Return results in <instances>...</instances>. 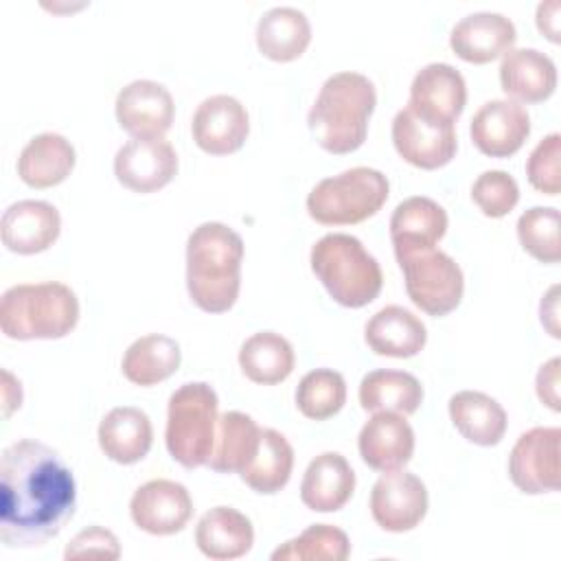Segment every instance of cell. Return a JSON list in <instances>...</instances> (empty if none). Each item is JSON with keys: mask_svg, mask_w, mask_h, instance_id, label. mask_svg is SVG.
Returning a JSON list of instances; mask_svg holds the SVG:
<instances>
[{"mask_svg": "<svg viewBox=\"0 0 561 561\" xmlns=\"http://www.w3.org/2000/svg\"><path fill=\"white\" fill-rule=\"evenodd\" d=\"M118 125L134 138H162L175 114L171 92L151 79L127 83L114 103Z\"/></svg>", "mask_w": 561, "mask_h": 561, "instance_id": "obj_14", "label": "cell"}, {"mask_svg": "<svg viewBox=\"0 0 561 561\" xmlns=\"http://www.w3.org/2000/svg\"><path fill=\"white\" fill-rule=\"evenodd\" d=\"M375 105L377 92L368 77L335 72L322 83L307 114L309 131L329 153H351L366 140Z\"/></svg>", "mask_w": 561, "mask_h": 561, "instance_id": "obj_3", "label": "cell"}, {"mask_svg": "<svg viewBox=\"0 0 561 561\" xmlns=\"http://www.w3.org/2000/svg\"><path fill=\"white\" fill-rule=\"evenodd\" d=\"M528 182L546 195H559L561 191V136L548 134L537 142L526 162Z\"/></svg>", "mask_w": 561, "mask_h": 561, "instance_id": "obj_39", "label": "cell"}, {"mask_svg": "<svg viewBox=\"0 0 561 561\" xmlns=\"http://www.w3.org/2000/svg\"><path fill=\"white\" fill-rule=\"evenodd\" d=\"M346 403V381L333 368L309 370L296 388L298 410L313 421H324L337 414Z\"/></svg>", "mask_w": 561, "mask_h": 561, "instance_id": "obj_36", "label": "cell"}, {"mask_svg": "<svg viewBox=\"0 0 561 561\" xmlns=\"http://www.w3.org/2000/svg\"><path fill=\"white\" fill-rule=\"evenodd\" d=\"M191 131L202 151L228 156L243 147L250 131V118L239 99L230 94H213L197 105Z\"/></svg>", "mask_w": 561, "mask_h": 561, "instance_id": "obj_15", "label": "cell"}, {"mask_svg": "<svg viewBox=\"0 0 561 561\" xmlns=\"http://www.w3.org/2000/svg\"><path fill=\"white\" fill-rule=\"evenodd\" d=\"M471 197L486 217L497 219L515 208V204L519 202V186L511 173L491 169L476 178L471 186Z\"/></svg>", "mask_w": 561, "mask_h": 561, "instance_id": "obj_38", "label": "cell"}, {"mask_svg": "<svg viewBox=\"0 0 561 561\" xmlns=\"http://www.w3.org/2000/svg\"><path fill=\"white\" fill-rule=\"evenodd\" d=\"M517 39L515 24L493 11H476L460 18L451 33V50L469 64H489L497 57H504Z\"/></svg>", "mask_w": 561, "mask_h": 561, "instance_id": "obj_17", "label": "cell"}, {"mask_svg": "<svg viewBox=\"0 0 561 561\" xmlns=\"http://www.w3.org/2000/svg\"><path fill=\"white\" fill-rule=\"evenodd\" d=\"M397 261L403 272L405 291L421 311L440 318L460 305L465 276L449 254L432 248Z\"/></svg>", "mask_w": 561, "mask_h": 561, "instance_id": "obj_8", "label": "cell"}, {"mask_svg": "<svg viewBox=\"0 0 561 561\" xmlns=\"http://www.w3.org/2000/svg\"><path fill=\"white\" fill-rule=\"evenodd\" d=\"M75 160V147L66 136L44 131L24 145L18 158V175L33 188H48L70 175Z\"/></svg>", "mask_w": 561, "mask_h": 561, "instance_id": "obj_27", "label": "cell"}, {"mask_svg": "<svg viewBox=\"0 0 561 561\" xmlns=\"http://www.w3.org/2000/svg\"><path fill=\"white\" fill-rule=\"evenodd\" d=\"M61 232L59 210L44 199H20L2 213L0 234L7 250L37 254L48 250Z\"/></svg>", "mask_w": 561, "mask_h": 561, "instance_id": "obj_18", "label": "cell"}, {"mask_svg": "<svg viewBox=\"0 0 561 561\" xmlns=\"http://www.w3.org/2000/svg\"><path fill=\"white\" fill-rule=\"evenodd\" d=\"M473 145L491 158H508L522 149L530 134V116L511 99H493L480 105L469 127Z\"/></svg>", "mask_w": 561, "mask_h": 561, "instance_id": "obj_16", "label": "cell"}, {"mask_svg": "<svg viewBox=\"0 0 561 561\" xmlns=\"http://www.w3.org/2000/svg\"><path fill=\"white\" fill-rule=\"evenodd\" d=\"M217 392L206 381L182 383L167 408L164 443L173 460L193 469L208 462L217 432Z\"/></svg>", "mask_w": 561, "mask_h": 561, "instance_id": "obj_6", "label": "cell"}, {"mask_svg": "<svg viewBox=\"0 0 561 561\" xmlns=\"http://www.w3.org/2000/svg\"><path fill=\"white\" fill-rule=\"evenodd\" d=\"M449 419L454 427L473 445L491 447L504 438L506 412L489 394L460 390L449 399Z\"/></svg>", "mask_w": 561, "mask_h": 561, "instance_id": "obj_30", "label": "cell"}, {"mask_svg": "<svg viewBox=\"0 0 561 561\" xmlns=\"http://www.w3.org/2000/svg\"><path fill=\"white\" fill-rule=\"evenodd\" d=\"M392 142L397 153L425 171L445 167L456 153L454 123L436 121L412 105L399 110L392 118Z\"/></svg>", "mask_w": 561, "mask_h": 561, "instance_id": "obj_9", "label": "cell"}, {"mask_svg": "<svg viewBox=\"0 0 561 561\" xmlns=\"http://www.w3.org/2000/svg\"><path fill=\"white\" fill-rule=\"evenodd\" d=\"M153 443V427L140 408H112L99 423V445L103 454L118 465L142 460Z\"/></svg>", "mask_w": 561, "mask_h": 561, "instance_id": "obj_24", "label": "cell"}, {"mask_svg": "<svg viewBox=\"0 0 561 561\" xmlns=\"http://www.w3.org/2000/svg\"><path fill=\"white\" fill-rule=\"evenodd\" d=\"M557 294H559V287L552 285L548 289V294L541 298V305H539V313H541V324L548 329V333L552 337H559V300H557Z\"/></svg>", "mask_w": 561, "mask_h": 561, "instance_id": "obj_43", "label": "cell"}, {"mask_svg": "<svg viewBox=\"0 0 561 561\" xmlns=\"http://www.w3.org/2000/svg\"><path fill=\"white\" fill-rule=\"evenodd\" d=\"M559 210L552 206H533L517 219V237L522 248L541 263H557L561 259L559 241Z\"/></svg>", "mask_w": 561, "mask_h": 561, "instance_id": "obj_37", "label": "cell"}, {"mask_svg": "<svg viewBox=\"0 0 561 561\" xmlns=\"http://www.w3.org/2000/svg\"><path fill=\"white\" fill-rule=\"evenodd\" d=\"M559 11H561L559 0L539 2V7H537V28L554 44H559V39H561V35H559Z\"/></svg>", "mask_w": 561, "mask_h": 561, "instance_id": "obj_42", "label": "cell"}, {"mask_svg": "<svg viewBox=\"0 0 561 561\" xmlns=\"http://www.w3.org/2000/svg\"><path fill=\"white\" fill-rule=\"evenodd\" d=\"M243 239L221 221L199 224L186 241V289L208 313L228 311L241 287Z\"/></svg>", "mask_w": 561, "mask_h": 561, "instance_id": "obj_2", "label": "cell"}, {"mask_svg": "<svg viewBox=\"0 0 561 561\" xmlns=\"http://www.w3.org/2000/svg\"><path fill=\"white\" fill-rule=\"evenodd\" d=\"M118 559L121 546L112 530L103 526H90L81 533H77L70 543L64 550V559Z\"/></svg>", "mask_w": 561, "mask_h": 561, "instance_id": "obj_40", "label": "cell"}, {"mask_svg": "<svg viewBox=\"0 0 561 561\" xmlns=\"http://www.w3.org/2000/svg\"><path fill=\"white\" fill-rule=\"evenodd\" d=\"M357 449L375 471L403 469L414 454V430L403 414L375 412L359 430Z\"/></svg>", "mask_w": 561, "mask_h": 561, "instance_id": "obj_19", "label": "cell"}, {"mask_svg": "<svg viewBox=\"0 0 561 561\" xmlns=\"http://www.w3.org/2000/svg\"><path fill=\"white\" fill-rule=\"evenodd\" d=\"M559 366H561V359L559 357H552L548 359L539 373H537V381H535V388H537V397L541 399V403H546L550 410L559 412L561 410V399H559Z\"/></svg>", "mask_w": 561, "mask_h": 561, "instance_id": "obj_41", "label": "cell"}, {"mask_svg": "<svg viewBox=\"0 0 561 561\" xmlns=\"http://www.w3.org/2000/svg\"><path fill=\"white\" fill-rule=\"evenodd\" d=\"M291 469H294V449L289 440L280 432L272 427H263L259 451L239 476L252 491L272 495V493H278L289 482Z\"/></svg>", "mask_w": 561, "mask_h": 561, "instance_id": "obj_34", "label": "cell"}, {"mask_svg": "<svg viewBox=\"0 0 561 561\" xmlns=\"http://www.w3.org/2000/svg\"><path fill=\"white\" fill-rule=\"evenodd\" d=\"M195 543L208 559H239L250 552L254 543V528L252 522L237 508L215 506L199 517Z\"/></svg>", "mask_w": 561, "mask_h": 561, "instance_id": "obj_25", "label": "cell"}, {"mask_svg": "<svg viewBox=\"0 0 561 561\" xmlns=\"http://www.w3.org/2000/svg\"><path fill=\"white\" fill-rule=\"evenodd\" d=\"M467 103V83L465 77L449 64L434 61L423 66L410 85V101L414 110L421 114L456 123Z\"/></svg>", "mask_w": 561, "mask_h": 561, "instance_id": "obj_21", "label": "cell"}, {"mask_svg": "<svg viewBox=\"0 0 561 561\" xmlns=\"http://www.w3.org/2000/svg\"><path fill=\"white\" fill-rule=\"evenodd\" d=\"M388 178L370 167H353L320 180L307 195V213L324 226H348L373 217L388 199Z\"/></svg>", "mask_w": 561, "mask_h": 561, "instance_id": "obj_7", "label": "cell"}, {"mask_svg": "<svg viewBox=\"0 0 561 561\" xmlns=\"http://www.w3.org/2000/svg\"><path fill=\"white\" fill-rule=\"evenodd\" d=\"M364 340L377 355L412 357L425 346L427 331L410 309L388 305L366 322Z\"/></svg>", "mask_w": 561, "mask_h": 561, "instance_id": "obj_26", "label": "cell"}, {"mask_svg": "<svg viewBox=\"0 0 561 561\" xmlns=\"http://www.w3.org/2000/svg\"><path fill=\"white\" fill-rule=\"evenodd\" d=\"M311 42V24L296 7H272L256 22V46L272 61H291Z\"/></svg>", "mask_w": 561, "mask_h": 561, "instance_id": "obj_29", "label": "cell"}, {"mask_svg": "<svg viewBox=\"0 0 561 561\" xmlns=\"http://www.w3.org/2000/svg\"><path fill=\"white\" fill-rule=\"evenodd\" d=\"M370 513L377 526L388 533L416 528L427 513V489L423 480L403 469L383 471L370 491Z\"/></svg>", "mask_w": 561, "mask_h": 561, "instance_id": "obj_11", "label": "cell"}, {"mask_svg": "<svg viewBox=\"0 0 561 561\" xmlns=\"http://www.w3.org/2000/svg\"><path fill=\"white\" fill-rule=\"evenodd\" d=\"M77 322L79 300L64 283H22L2 294L0 329L11 340H57Z\"/></svg>", "mask_w": 561, "mask_h": 561, "instance_id": "obj_4", "label": "cell"}, {"mask_svg": "<svg viewBox=\"0 0 561 561\" xmlns=\"http://www.w3.org/2000/svg\"><path fill=\"white\" fill-rule=\"evenodd\" d=\"M355 491V471L337 451H322L316 456L302 476L300 500L307 508L318 513L340 511Z\"/></svg>", "mask_w": 561, "mask_h": 561, "instance_id": "obj_22", "label": "cell"}, {"mask_svg": "<svg viewBox=\"0 0 561 561\" xmlns=\"http://www.w3.org/2000/svg\"><path fill=\"white\" fill-rule=\"evenodd\" d=\"M261 430L263 427L243 412H224L217 419L215 445L206 465L217 473H241L259 451Z\"/></svg>", "mask_w": 561, "mask_h": 561, "instance_id": "obj_28", "label": "cell"}, {"mask_svg": "<svg viewBox=\"0 0 561 561\" xmlns=\"http://www.w3.org/2000/svg\"><path fill=\"white\" fill-rule=\"evenodd\" d=\"M311 270L329 296L351 309L373 302L383 285L377 259L357 237L344 232L324 234L313 243Z\"/></svg>", "mask_w": 561, "mask_h": 561, "instance_id": "obj_5", "label": "cell"}, {"mask_svg": "<svg viewBox=\"0 0 561 561\" xmlns=\"http://www.w3.org/2000/svg\"><path fill=\"white\" fill-rule=\"evenodd\" d=\"M294 348L287 337L274 331L250 335L239 348V366L243 375L263 386H274L287 379L294 370Z\"/></svg>", "mask_w": 561, "mask_h": 561, "instance_id": "obj_33", "label": "cell"}, {"mask_svg": "<svg viewBox=\"0 0 561 561\" xmlns=\"http://www.w3.org/2000/svg\"><path fill=\"white\" fill-rule=\"evenodd\" d=\"M559 427H533L515 440L508 476L522 493L539 495L559 489Z\"/></svg>", "mask_w": 561, "mask_h": 561, "instance_id": "obj_10", "label": "cell"}, {"mask_svg": "<svg viewBox=\"0 0 561 561\" xmlns=\"http://www.w3.org/2000/svg\"><path fill=\"white\" fill-rule=\"evenodd\" d=\"M500 85L515 103L546 101L557 88V66L537 48H511L500 64Z\"/></svg>", "mask_w": 561, "mask_h": 561, "instance_id": "obj_23", "label": "cell"}, {"mask_svg": "<svg viewBox=\"0 0 561 561\" xmlns=\"http://www.w3.org/2000/svg\"><path fill=\"white\" fill-rule=\"evenodd\" d=\"M77 484L57 449L22 438L0 458V539L7 548H35L72 519Z\"/></svg>", "mask_w": 561, "mask_h": 561, "instance_id": "obj_1", "label": "cell"}, {"mask_svg": "<svg viewBox=\"0 0 561 561\" xmlns=\"http://www.w3.org/2000/svg\"><path fill=\"white\" fill-rule=\"evenodd\" d=\"M421 401L423 386L405 370L379 368L359 381V403L366 412H397L405 416L416 412Z\"/></svg>", "mask_w": 561, "mask_h": 561, "instance_id": "obj_31", "label": "cell"}, {"mask_svg": "<svg viewBox=\"0 0 561 561\" xmlns=\"http://www.w3.org/2000/svg\"><path fill=\"white\" fill-rule=\"evenodd\" d=\"M351 554V541L344 530L331 524H313L298 537L285 541L272 552V561H344Z\"/></svg>", "mask_w": 561, "mask_h": 561, "instance_id": "obj_35", "label": "cell"}, {"mask_svg": "<svg viewBox=\"0 0 561 561\" xmlns=\"http://www.w3.org/2000/svg\"><path fill=\"white\" fill-rule=\"evenodd\" d=\"M182 362L180 344L160 333H149L134 340L121 362L123 375L136 386H156L171 377Z\"/></svg>", "mask_w": 561, "mask_h": 561, "instance_id": "obj_32", "label": "cell"}, {"mask_svg": "<svg viewBox=\"0 0 561 561\" xmlns=\"http://www.w3.org/2000/svg\"><path fill=\"white\" fill-rule=\"evenodd\" d=\"M129 515L134 524L149 535H173L188 524L193 515V500L184 484L158 478L134 491L129 500Z\"/></svg>", "mask_w": 561, "mask_h": 561, "instance_id": "obj_13", "label": "cell"}, {"mask_svg": "<svg viewBox=\"0 0 561 561\" xmlns=\"http://www.w3.org/2000/svg\"><path fill=\"white\" fill-rule=\"evenodd\" d=\"M2 379H4V416H9L15 408L22 405V386L18 379H13L9 370H2Z\"/></svg>", "mask_w": 561, "mask_h": 561, "instance_id": "obj_44", "label": "cell"}, {"mask_svg": "<svg viewBox=\"0 0 561 561\" xmlns=\"http://www.w3.org/2000/svg\"><path fill=\"white\" fill-rule=\"evenodd\" d=\"M447 232L445 208L425 195H414L397 204L390 217V239L397 259L432 250Z\"/></svg>", "mask_w": 561, "mask_h": 561, "instance_id": "obj_20", "label": "cell"}, {"mask_svg": "<svg viewBox=\"0 0 561 561\" xmlns=\"http://www.w3.org/2000/svg\"><path fill=\"white\" fill-rule=\"evenodd\" d=\"M178 173V153L164 138H131L114 156L116 180L134 193H153Z\"/></svg>", "mask_w": 561, "mask_h": 561, "instance_id": "obj_12", "label": "cell"}]
</instances>
